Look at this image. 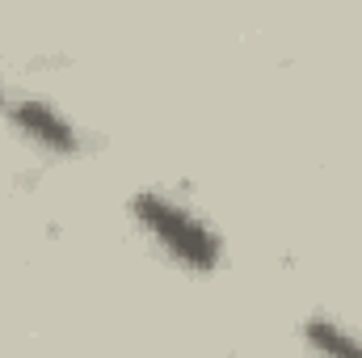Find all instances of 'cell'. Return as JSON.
<instances>
[{
    "label": "cell",
    "mask_w": 362,
    "mask_h": 358,
    "mask_svg": "<svg viewBox=\"0 0 362 358\" xmlns=\"http://www.w3.org/2000/svg\"><path fill=\"white\" fill-rule=\"evenodd\" d=\"M299 333H303V342H308L312 350H320V354L362 358V333H358V329H350L346 321H333V316H325V312L308 316V321L299 325Z\"/></svg>",
    "instance_id": "3"
},
{
    "label": "cell",
    "mask_w": 362,
    "mask_h": 358,
    "mask_svg": "<svg viewBox=\"0 0 362 358\" xmlns=\"http://www.w3.org/2000/svg\"><path fill=\"white\" fill-rule=\"evenodd\" d=\"M0 118L8 122V131H17L30 148L47 152V156H85L93 139L47 97L25 93L8 81H0Z\"/></svg>",
    "instance_id": "2"
},
{
    "label": "cell",
    "mask_w": 362,
    "mask_h": 358,
    "mask_svg": "<svg viewBox=\"0 0 362 358\" xmlns=\"http://www.w3.org/2000/svg\"><path fill=\"white\" fill-rule=\"evenodd\" d=\"M131 219L173 266L189 270V274H215L223 266V236L215 232V224L202 211H194L177 194L139 190L131 198Z\"/></svg>",
    "instance_id": "1"
}]
</instances>
